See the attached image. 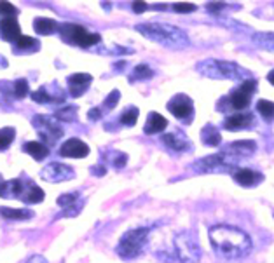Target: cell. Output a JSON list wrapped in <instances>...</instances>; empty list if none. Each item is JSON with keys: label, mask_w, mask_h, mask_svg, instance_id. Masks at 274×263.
I'll return each mask as SVG.
<instances>
[{"label": "cell", "mask_w": 274, "mask_h": 263, "mask_svg": "<svg viewBox=\"0 0 274 263\" xmlns=\"http://www.w3.org/2000/svg\"><path fill=\"white\" fill-rule=\"evenodd\" d=\"M210 242L215 253L224 260H236L250 253L252 239L243 230L231 225H215L210 228Z\"/></svg>", "instance_id": "1"}, {"label": "cell", "mask_w": 274, "mask_h": 263, "mask_svg": "<svg viewBox=\"0 0 274 263\" xmlns=\"http://www.w3.org/2000/svg\"><path fill=\"white\" fill-rule=\"evenodd\" d=\"M136 32H140L147 39L171 49H185L190 44L185 32L168 23H142L136 24Z\"/></svg>", "instance_id": "2"}, {"label": "cell", "mask_w": 274, "mask_h": 263, "mask_svg": "<svg viewBox=\"0 0 274 263\" xmlns=\"http://www.w3.org/2000/svg\"><path fill=\"white\" fill-rule=\"evenodd\" d=\"M201 75L210 77V79H229V80H246L250 77V72L239 67L234 61L226 60H203L196 67Z\"/></svg>", "instance_id": "3"}, {"label": "cell", "mask_w": 274, "mask_h": 263, "mask_svg": "<svg viewBox=\"0 0 274 263\" xmlns=\"http://www.w3.org/2000/svg\"><path fill=\"white\" fill-rule=\"evenodd\" d=\"M150 228L149 227H140V228H133L128 230L124 236L121 237L119 244H117V254L124 260H131V258H136L138 254L143 251L147 244V239H149Z\"/></svg>", "instance_id": "4"}, {"label": "cell", "mask_w": 274, "mask_h": 263, "mask_svg": "<svg viewBox=\"0 0 274 263\" xmlns=\"http://www.w3.org/2000/svg\"><path fill=\"white\" fill-rule=\"evenodd\" d=\"M241 160L239 155L232 154L231 150H224L220 154H213V155H208L204 159H199L192 164L198 172H215V171H226V169H231L234 167Z\"/></svg>", "instance_id": "5"}, {"label": "cell", "mask_w": 274, "mask_h": 263, "mask_svg": "<svg viewBox=\"0 0 274 263\" xmlns=\"http://www.w3.org/2000/svg\"><path fill=\"white\" fill-rule=\"evenodd\" d=\"M60 34L63 37L65 42L73 44V46L79 47H91L96 46L101 40V37L98 34H93V32H88L84 26L75 23H63L60 24Z\"/></svg>", "instance_id": "6"}, {"label": "cell", "mask_w": 274, "mask_h": 263, "mask_svg": "<svg viewBox=\"0 0 274 263\" xmlns=\"http://www.w3.org/2000/svg\"><path fill=\"white\" fill-rule=\"evenodd\" d=\"M175 254L182 263H198L201 258V249L196 241V236L190 232H182L175 239Z\"/></svg>", "instance_id": "7"}, {"label": "cell", "mask_w": 274, "mask_h": 263, "mask_svg": "<svg viewBox=\"0 0 274 263\" xmlns=\"http://www.w3.org/2000/svg\"><path fill=\"white\" fill-rule=\"evenodd\" d=\"M34 126L39 133V136L47 143V145H56V141L63 136V129L58 124V119L51 115H37L34 119Z\"/></svg>", "instance_id": "8"}, {"label": "cell", "mask_w": 274, "mask_h": 263, "mask_svg": "<svg viewBox=\"0 0 274 263\" xmlns=\"http://www.w3.org/2000/svg\"><path fill=\"white\" fill-rule=\"evenodd\" d=\"M257 89V82L253 79H246L241 82L239 87L232 89L231 94H229L227 101L229 105L232 106L234 110H244L250 106V100H252V94L255 93Z\"/></svg>", "instance_id": "9"}, {"label": "cell", "mask_w": 274, "mask_h": 263, "mask_svg": "<svg viewBox=\"0 0 274 263\" xmlns=\"http://www.w3.org/2000/svg\"><path fill=\"white\" fill-rule=\"evenodd\" d=\"M168 110L177 119L185 121V122H189L190 119L194 117V105H192V100L187 94H177V96L168 103Z\"/></svg>", "instance_id": "10"}, {"label": "cell", "mask_w": 274, "mask_h": 263, "mask_svg": "<svg viewBox=\"0 0 274 263\" xmlns=\"http://www.w3.org/2000/svg\"><path fill=\"white\" fill-rule=\"evenodd\" d=\"M75 176L72 167L65 166V164L60 162H52L46 166L40 172V178L46 180V182H52V183H58V182H67V180H72Z\"/></svg>", "instance_id": "11"}, {"label": "cell", "mask_w": 274, "mask_h": 263, "mask_svg": "<svg viewBox=\"0 0 274 263\" xmlns=\"http://www.w3.org/2000/svg\"><path fill=\"white\" fill-rule=\"evenodd\" d=\"M89 154V147L86 145L83 139L70 138L61 145L60 155L61 157H70V159H83Z\"/></svg>", "instance_id": "12"}, {"label": "cell", "mask_w": 274, "mask_h": 263, "mask_svg": "<svg viewBox=\"0 0 274 263\" xmlns=\"http://www.w3.org/2000/svg\"><path fill=\"white\" fill-rule=\"evenodd\" d=\"M68 82V89H70V94L73 98H79L88 91V87L91 85L93 77L89 73H73L67 79Z\"/></svg>", "instance_id": "13"}, {"label": "cell", "mask_w": 274, "mask_h": 263, "mask_svg": "<svg viewBox=\"0 0 274 263\" xmlns=\"http://www.w3.org/2000/svg\"><path fill=\"white\" fill-rule=\"evenodd\" d=\"M0 37L4 40H9V42H16V40L21 37V28L16 18H6L0 19Z\"/></svg>", "instance_id": "14"}, {"label": "cell", "mask_w": 274, "mask_h": 263, "mask_svg": "<svg viewBox=\"0 0 274 263\" xmlns=\"http://www.w3.org/2000/svg\"><path fill=\"white\" fill-rule=\"evenodd\" d=\"M253 124V115L252 113H236V115H229V117L224 121V129L227 131H241L246 129Z\"/></svg>", "instance_id": "15"}, {"label": "cell", "mask_w": 274, "mask_h": 263, "mask_svg": "<svg viewBox=\"0 0 274 263\" xmlns=\"http://www.w3.org/2000/svg\"><path fill=\"white\" fill-rule=\"evenodd\" d=\"M232 176L243 187H255L257 183H260L264 180V174L257 172L255 169H246V167L244 169H234L232 171Z\"/></svg>", "instance_id": "16"}, {"label": "cell", "mask_w": 274, "mask_h": 263, "mask_svg": "<svg viewBox=\"0 0 274 263\" xmlns=\"http://www.w3.org/2000/svg\"><path fill=\"white\" fill-rule=\"evenodd\" d=\"M162 143L175 152H183L190 149L189 139L183 136L182 133H166L165 136H162Z\"/></svg>", "instance_id": "17"}, {"label": "cell", "mask_w": 274, "mask_h": 263, "mask_svg": "<svg viewBox=\"0 0 274 263\" xmlns=\"http://www.w3.org/2000/svg\"><path fill=\"white\" fill-rule=\"evenodd\" d=\"M166 126H168L166 119L161 113L152 112L149 113V119H147V124L143 127V131H145V134H155V133H161L162 129H166Z\"/></svg>", "instance_id": "18"}, {"label": "cell", "mask_w": 274, "mask_h": 263, "mask_svg": "<svg viewBox=\"0 0 274 263\" xmlns=\"http://www.w3.org/2000/svg\"><path fill=\"white\" fill-rule=\"evenodd\" d=\"M24 194V185L21 183V180H9L6 183H0V197H23Z\"/></svg>", "instance_id": "19"}, {"label": "cell", "mask_w": 274, "mask_h": 263, "mask_svg": "<svg viewBox=\"0 0 274 263\" xmlns=\"http://www.w3.org/2000/svg\"><path fill=\"white\" fill-rule=\"evenodd\" d=\"M34 28L40 35H52L54 32L60 30V24L51 18H37L34 21Z\"/></svg>", "instance_id": "20"}, {"label": "cell", "mask_w": 274, "mask_h": 263, "mask_svg": "<svg viewBox=\"0 0 274 263\" xmlns=\"http://www.w3.org/2000/svg\"><path fill=\"white\" fill-rule=\"evenodd\" d=\"M23 152H26L28 155H32L35 160H42L49 155V147H46L40 141H28L23 145Z\"/></svg>", "instance_id": "21"}, {"label": "cell", "mask_w": 274, "mask_h": 263, "mask_svg": "<svg viewBox=\"0 0 274 263\" xmlns=\"http://www.w3.org/2000/svg\"><path fill=\"white\" fill-rule=\"evenodd\" d=\"M201 138H203L204 145H210V147H216V145H220V141H222L220 131L216 129L215 126H211V124H208V126L203 127Z\"/></svg>", "instance_id": "22"}, {"label": "cell", "mask_w": 274, "mask_h": 263, "mask_svg": "<svg viewBox=\"0 0 274 263\" xmlns=\"http://www.w3.org/2000/svg\"><path fill=\"white\" fill-rule=\"evenodd\" d=\"M44 199V190L39 187V185H35L34 182L28 183V190L23 194V200L28 204H39L42 202Z\"/></svg>", "instance_id": "23"}, {"label": "cell", "mask_w": 274, "mask_h": 263, "mask_svg": "<svg viewBox=\"0 0 274 263\" xmlns=\"http://www.w3.org/2000/svg\"><path fill=\"white\" fill-rule=\"evenodd\" d=\"M229 150L243 159V155H250L255 152V141H236L229 147Z\"/></svg>", "instance_id": "24"}, {"label": "cell", "mask_w": 274, "mask_h": 263, "mask_svg": "<svg viewBox=\"0 0 274 263\" xmlns=\"http://www.w3.org/2000/svg\"><path fill=\"white\" fill-rule=\"evenodd\" d=\"M252 37H253V42H255L259 47L274 52V34L265 32V34H252Z\"/></svg>", "instance_id": "25"}, {"label": "cell", "mask_w": 274, "mask_h": 263, "mask_svg": "<svg viewBox=\"0 0 274 263\" xmlns=\"http://www.w3.org/2000/svg\"><path fill=\"white\" fill-rule=\"evenodd\" d=\"M0 215L7 220H28L32 218V211L28 209H11V208H2L0 209Z\"/></svg>", "instance_id": "26"}, {"label": "cell", "mask_w": 274, "mask_h": 263, "mask_svg": "<svg viewBox=\"0 0 274 263\" xmlns=\"http://www.w3.org/2000/svg\"><path fill=\"white\" fill-rule=\"evenodd\" d=\"M138 108L136 106H128V108L124 110V112L121 113V124L122 126H128V127H131L136 124V121H138Z\"/></svg>", "instance_id": "27"}, {"label": "cell", "mask_w": 274, "mask_h": 263, "mask_svg": "<svg viewBox=\"0 0 274 263\" xmlns=\"http://www.w3.org/2000/svg\"><path fill=\"white\" fill-rule=\"evenodd\" d=\"M14 136H16V131L12 129V127H4V129H0V152L9 149L11 143L14 141Z\"/></svg>", "instance_id": "28"}, {"label": "cell", "mask_w": 274, "mask_h": 263, "mask_svg": "<svg viewBox=\"0 0 274 263\" xmlns=\"http://www.w3.org/2000/svg\"><path fill=\"white\" fill-rule=\"evenodd\" d=\"M257 112H259L265 121H272L274 119V103L269 100H260L257 103Z\"/></svg>", "instance_id": "29"}, {"label": "cell", "mask_w": 274, "mask_h": 263, "mask_svg": "<svg viewBox=\"0 0 274 263\" xmlns=\"http://www.w3.org/2000/svg\"><path fill=\"white\" fill-rule=\"evenodd\" d=\"M32 100L37 101V103H61V100H58V98H54V96H51V94L46 91V87H42V89H39V91L32 93Z\"/></svg>", "instance_id": "30"}, {"label": "cell", "mask_w": 274, "mask_h": 263, "mask_svg": "<svg viewBox=\"0 0 274 263\" xmlns=\"http://www.w3.org/2000/svg\"><path fill=\"white\" fill-rule=\"evenodd\" d=\"M12 94H14V98H18V100H23L28 94V80L18 79L12 82Z\"/></svg>", "instance_id": "31"}, {"label": "cell", "mask_w": 274, "mask_h": 263, "mask_svg": "<svg viewBox=\"0 0 274 263\" xmlns=\"http://www.w3.org/2000/svg\"><path fill=\"white\" fill-rule=\"evenodd\" d=\"M75 113H77V108L70 105V106H65V108L58 110V112L54 113V117L58 119V121L72 122V121H75Z\"/></svg>", "instance_id": "32"}, {"label": "cell", "mask_w": 274, "mask_h": 263, "mask_svg": "<svg viewBox=\"0 0 274 263\" xmlns=\"http://www.w3.org/2000/svg\"><path fill=\"white\" fill-rule=\"evenodd\" d=\"M152 75H154V72L147 67V65H138V67L133 70V79H138V80L150 79Z\"/></svg>", "instance_id": "33"}, {"label": "cell", "mask_w": 274, "mask_h": 263, "mask_svg": "<svg viewBox=\"0 0 274 263\" xmlns=\"http://www.w3.org/2000/svg\"><path fill=\"white\" fill-rule=\"evenodd\" d=\"M18 14V9H16L12 4L9 2H0V18L6 19V18H14Z\"/></svg>", "instance_id": "34"}, {"label": "cell", "mask_w": 274, "mask_h": 263, "mask_svg": "<svg viewBox=\"0 0 274 263\" xmlns=\"http://www.w3.org/2000/svg\"><path fill=\"white\" fill-rule=\"evenodd\" d=\"M77 199H79V194H77V192H73V194H63L58 199V204L61 208H68V206H73V204L77 202Z\"/></svg>", "instance_id": "35"}, {"label": "cell", "mask_w": 274, "mask_h": 263, "mask_svg": "<svg viewBox=\"0 0 274 263\" xmlns=\"http://www.w3.org/2000/svg\"><path fill=\"white\" fill-rule=\"evenodd\" d=\"M16 46H18V49H32V47H37V46H39V42H37L35 39H32V37H24V35H21L18 40H16Z\"/></svg>", "instance_id": "36"}, {"label": "cell", "mask_w": 274, "mask_h": 263, "mask_svg": "<svg viewBox=\"0 0 274 263\" xmlns=\"http://www.w3.org/2000/svg\"><path fill=\"white\" fill-rule=\"evenodd\" d=\"M119 98H121V93L117 91V89H114V91L110 93L107 98H105V108L112 110L114 106L117 105V101H119Z\"/></svg>", "instance_id": "37"}, {"label": "cell", "mask_w": 274, "mask_h": 263, "mask_svg": "<svg viewBox=\"0 0 274 263\" xmlns=\"http://www.w3.org/2000/svg\"><path fill=\"white\" fill-rule=\"evenodd\" d=\"M173 9L177 12H192V11H196V6H194V4L180 2V4H175Z\"/></svg>", "instance_id": "38"}, {"label": "cell", "mask_w": 274, "mask_h": 263, "mask_svg": "<svg viewBox=\"0 0 274 263\" xmlns=\"http://www.w3.org/2000/svg\"><path fill=\"white\" fill-rule=\"evenodd\" d=\"M126 162H128V155H126V154H116V159L112 160L114 167H117V169L124 167V166H126Z\"/></svg>", "instance_id": "39"}, {"label": "cell", "mask_w": 274, "mask_h": 263, "mask_svg": "<svg viewBox=\"0 0 274 263\" xmlns=\"http://www.w3.org/2000/svg\"><path fill=\"white\" fill-rule=\"evenodd\" d=\"M206 7H208V11H210V12H213V14H216V12L222 11L224 7H226V4H224V2H211V4H208Z\"/></svg>", "instance_id": "40"}, {"label": "cell", "mask_w": 274, "mask_h": 263, "mask_svg": "<svg viewBox=\"0 0 274 263\" xmlns=\"http://www.w3.org/2000/svg\"><path fill=\"white\" fill-rule=\"evenodd\" d=\"M88 117H89V121H98V119L101 117V110H100V108H93V110H89Z\"/></svg>", "instance_id": "41"}, {"label": "cell", "mask_w": 274, "mask_h": 263, "mask_svg": "<svg viewBox=\"0 0 274 263\" xmlns=\"http://www.w3.org/2000/svg\"><path fill=\"white\" fill-rule=\"evenodd\" d=\"M133 11L140 14V12L147 11V4L145 2H133Z\"/></svg>", "instance_id": "42"}, {"label": "cell", "mask_w": 274, "mask_h": 263, "mask_svg": "<svg viewBox=\"0 0 274 263\" xmlns=\"http://www.w3.org/2000/svg\"><path fill=\"white\" fill-rule=\"evenodd\" d=\"M26 263H47V260L44 256H40V254H34V256L28 258Z\"/></svg>", "instance_id": "43"}, {"label": "cell", "mask_w": 274, "mask_h": 263, "mask_svg": "<svg viewBox=\"0 0 274 263\" xmlns=\"http://www.w3.org/2000/svg\"><path fill=\"white\" fill-rule=\"evenodd\" d=\"M93 172L98 176H103L105 174V167H93Z\"/></svg>", "instance_id": "44"}, {"label": "cell", "mask_w": 274, "mask_h": 263, "mask_svg": "<svg viewBox=\"0 0 274 263\" xmlns=\"http://www.w3.org/2000/svg\"><path fill=\"white\" fill-rule=\"evenodd\" d=\"M267 80L271 82V84L274 85V70H272V72H271V73H269V75H267Z\"/></svg>", "instance_id": "45"}]
</instances>
